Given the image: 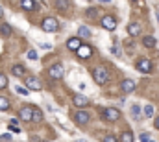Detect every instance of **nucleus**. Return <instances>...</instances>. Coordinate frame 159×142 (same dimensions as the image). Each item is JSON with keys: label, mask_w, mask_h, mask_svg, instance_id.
I'll return each instance as SVG.
<instances>
[{"label": "nucleus", "mask_w": 159, "mask_h": 142, "mask_svg": "<svg viewBox=\"0 0 159 142\" xmlns=\"http://www.w3.org/2000/svg\"><path fill=\"white\" fill-rule=\"evenodd\" d=\"M72 104L76 107H85L89 104V98H87V96H81V94H74V96H72Z\"/></svg>", "instance_id": "nucleus-11"}, {"label": "nucleus", "mask_w": 159, "mask_h": 142, "mask_svg": "<svg viewBox=\"0 0 159 142\" xmlns=\"http://www.w3.org/2000/svg\"><path fill=\"white\" fill-rule=\"evenodd\" d=\"M122 142H133V135L129 133V131H126L124 135H122V139H120Z\"/></svg>", "instance_id": "nucleus-23"}, {"label": "nucleus", "mask_w": 159, "mask_h": 142, "mask_svg": "<svg viewBox=\"0 0 159 142\" xmlns=\"http://www.w3.org/2000/svg\"><path fill=\"white\" fill-rule=\"evenodd\" d=\"M111 52H113V54H117V55H119V54H120V50H119V48H117V46H113V48H111Z\"/></svg>", "instance_id": "nucleus-32"}, {"label": "nucleus", "mask_w": 159, "mask_h": 142, "mask_svg": "<svg viewBox=\"0 0 159 142\" xmlns=\"http://www.w3.org/2000/svg\"><path fill=\"white\" fill-rule=\"evenodd\" d=\"M131 113L135 114V118H139V113H141V109H139L137 105H133V107H131Z\"/></svg>", "instance_id": "nucleus-30"}, {"label": "nucleus", "mask_w": 159, "mask_h": 142, "mask_svg": "<svg viewBox=\"0 0 159 142\" xmlns=\"http://www.w3.org/2000/svg\"><path fill=\"white\" fill-rule=\"evenodd\" d=\"M102 26H104L107 32H113V30L117 28V19L111 17V15H104V17H102Z\"/></svg>", "instance_id": "nucleus-4"}, {"label": "nucleus", "mask_w": 159, "mask_h": 142, "mask_svg": "<svg viewBox=\"0 0 159 142\" xmlns=\"http://www.w3.org/2000/svg\"><path fill=\"white\" fill-rule=\"evenodd\" d=\"M128 33H129L131 37L139 35V33H141V24H137V22H131V24L128 26Z\"/></svg>", "instance_id": "nucleus-13"}, {"label": "nucleus", "mask_w": 159, "mask_h": 142, "mask_svg": "<svg viewBox=\"0 0 159 142\" xmlns=\"http://www.w3.org/2000/svg\"><path fill=\"white\" fill-rule=\"evenodd\" d=\"M26 87H28V91H41L39 79H37V78H34V76L26 78Z\"/></svg>", "instance_id": "nucleus-8"}, {"label": "nucleus", "mask_w": 159, "mask_h": 142, "mask_svg": "<svg viewBox=\"0 0 159 142\" xmlns=\"http://www.w3.org/2000/svg\"><path fill=\"white\" fill-rule=\"evenodd\" d=\"M15 91H17V94H20V96H28V92H30V91L24 89V87H17Z\"/></svg>", "instance_id": "nucleus-24"}, {"label": "nucleus", "mask_w": 159, "mask_h": 142, "mask_svg": "<svg viewBox=\"0 0 159 142\" xmlns=\"http://www.w3.org/2000/svg\"><path fill=\"white\" fill-rule=\"evenodd\" d=\"M41 28H43L44 32H48V33H52V32H57V28H59V24H57V20H56L54 17H46V19L43 20V24H41Z\"/></svg>", "instance_id": "nucleus-1"}, {"label": "nucleus", "mask_w": 159, "mask_h": 142, "mask_svg": "<svg viewBox=\"0 0 159 142\" xmlns=\"http://www.w3.org/2000/svg\"><path fill=\"white\" fill-rule=\"evenodd\" d=\"M9 131H13V133H20V129H19L17 126H9Z\"/></svg>", "instance_id": "nucleus-31"}, {"label": "nucleus", "mask_w": 159, "mask_h": 142, "mask_svg": "<svg viewBox=\"0 0 159 142\" xmlns=\"http://www.w3.org/2000/svg\"><path fill=\"white\" fill-rule=\"evenodd\" d=\"M28 59L37 61V59H39V57H37V52H35V50H30V52H28Z\"/></svg>", "instance_id": "nucleus-28"}, {"label": "nucleus", "mask_w": 159, "mask_h": 142, "mask_svg": "<svg viewBox=\"0 0 159 142\" xmlns=\"http://www.w3.org/2000/svg\"><path fill=\"white\" fill-rule=\"evenodd\" d=\"M137 70L139 72H150L152 70V61L150 59H144V57L139 59L137 61Z\"/></svg>", "instance_id": "nucleus-7"}, {"label": "nucleus", "mask_w": 159, "mask_h": 142, "mask_svg": "<svg viewBox=\"0 0 159 142\" xmlns=\"http://www.w3.org/2000/svg\"><path fill=\"white\" fill-rule=\"evenodd\" d=\"M2 15H4V9H2V6H0V19H2Z\"/></svg>", "instance_id": "nucleus-34"}, {"label": "nucleus", "mask_w": 159, "mask_h": 142, "mask_svg": "<svg viewBox=\"0 0 159 142\" xmlns=\"http://www.w3.org/2000/svg\"><path fill=\"white\" fill-rule=\"evenodd\" d=\"M81 44H83V42L80 41L78 37H70V39L67 41V48H69V50H74V52H78Z\"/></svg>", "instance_id": "nucleus-12"}, {"label": "nucleus", "mask_w": 159, "mask_h": 142, "mask_svg": "<svg viewBox=\"0 0 159 142\" xmlns=\"http://www.w3.org/2000/svg\"><path fill=\"white\" fill-rule=\"evenodd\" d=\"M11 32H13V30H11L9 24H2V26H0V35L2 37H9L11 35Z\"/></svg>", "instance_id": "nucleus-16"}, {"label": "nucleus", "mask_w": 159, "mask_h": 142, "mask_svg": "<svg viewBox=\"0 0 159 142\" xmlns=\"http://www.w3.org/2000/svg\"><path fill=\"white\" fill-rule=\"evenodd\" d=\"M76 142H85V140H76Z\"/></svg>", "instance_id": "nucleus-35"}, {"label": "nucleus", "mask_w": 159, "mask_h": 142, "mask_svg": "<svg viewBox=\"0 0 159 142\" xmlns=\"http://www.w3.org/2000/svg\"><path fill=\"white\" fill-rule=\"evenodd\" d=\"M150 142H152V140H150Z\"/></svg>", "instance_id": "nucleus-37"}, {"label": "nucleus", "mask_w": 159, "mask_h": 142, "mask_svg": "<svg viewBox=\"0 0 159 142\" xmlns=\"http://www.w3.org/2000/svg\"><path fill=\"white\" fill-rule=\"evenodd\" d=\"M139 139H141V142H150V135H148V133H143Z\"/></svg>", "instance_id": "nucleus-29"}, {"label": "nucleus", "mask_w": 159, "mask_h": 142, "mask_svg": "<svg viewBox=\"0 0 159 142\" xmlns=\"http://www.w3.org/2000/svg\"><path fill=\"white\" fill-rule=\"evenodd\" d=\"M35 6H37V4H35V2H32V0H22V2H20V7H22V9H26V11L34 9Z\"/></svg>", "instance_id": "nucleus-17"}, {"label": "nucleus", "mask_w": 159, "mask_h": 142, "mask_svg": "<svg viewBox=\"0 0 159 142\" xmlns=\"http://www.w3.org/2000/svg\"><path fill=\"white\" fill-rule=\"evenodd\" d=\"M78 33H80V37H83V39H89V37H91V30H89L87 26H80Z\"/></svg>", "instance_id": "nucleus-18"}, {"label": "nucleus", "mask_w": 159, "mask_h": 142, "mask_svg": "<svg viewBox=\"0 0 159 142\" xmlns=\"http://www.w3.org/2000/svg\"><path fill=\"white\" fill-rule=\"evenodd\" d=\"M93 78H94V81L98 83V85H104L106 81H107V72H106V69H94L93 70Z\"/></svg>", "instance_id": "nucleus-3"}, {"label": "nucleus", "mask_w": 159, "mask_h": 142, "mask_svg": "<svg viewBox=\"0 0 159 142\" xmlns=\"http://www.w3.org/2000/svg\"><path fill=\"white\" fill-rule=\"evenodd\" d=\"M56 6L61 7V9H67V7L70 6V2H63V0H59V2H56Z\"/></svg>", "instance_id": "nucleus-27"}, {"label": "nucleus", "mask_w": 159, "mask_h": 142, "mask_svg": "<svg viewBox=\"0 0 159 142\" xmlns=\"http://www.w3.org/2000/svg\"><path fill=\"white\" fill-rule=\"evenodd\" d=\"M157 20H159V13H157Z\"/></svg>", "instance_id": "nucleus-36"}, {"label": "nucleus", "mask_w": 159, "mask_h": 142, "mask_svg": "<svg viewBox=\"0 0 159 142\" xmlns=\"http://www.w3.org/2000/svg\"><path fill=\"white\" fill-rule=\"evenodd\" d=\"M109 122H115V120H119L120 118V111L119 109H115V107H107V109H104V113H102Z\"/></svg>", "instance_id": "nucleus-5"}, {"label": "nucleus", "mask_w": 159, "mask_h": 142, "mask_svg": "<svg viewBox=\"0 0 159 142\" xmlns=\"http://www.w3.org/2000/svg\"><path fill=\"white\" fill-rule=\"evenodd\" d=\"M7 109H9V100L0 96V111H7Z\"/></svg>", "instance_id": "nucleus-19"}, {"label": "nucleus", "mask_w": 159, "mask_h": 142, "mask_svg": "<svg viewBox=\"0 0 159 142\" xmlns=\"http://www.w3.org/2000/svg\"><path fill=\"white\" fill-rule=\"evenodd\" d=\"M63 65L61 63H56V65H52L50 69H48V76L52 78V79H61L63 78Z\"/></svg>", "instance_id": "nucleus-2"}, {"label": "nucleus", "mask_w": 159, "mask_h": 142, "mask_svg": "<svg viewBox=\"0 0 159 142\" xmlns=\"http://www.w3.org/2000/svg\"><path fill=\"white\" fill-rule=\"evenodd\" d=\"M11 72H13V76H22V74H24V67H22V65H15V67L11 69Z\"/></svg>", "instance_id": "nucleus-20"}, {"label": "nucleus", "mask_w": 159, "mask_h": 142, "mask_svg": "<svg viewBox=\"0 0 159 142\" xmlns=\"http://www.w3.org/2000/svg\"><path fill=\"white\" fill-rule=\"evenodd\" d=\"M154 126H156V127H157V129H159V116H157V118H156V124H154Z\"/></svg>", "instance_id": "nucleus-33"}, {"label": "nucleus", "mask_w": 159, "mask_h": 142, "mask_svg": "<svg viewBox=\"0 0 159 142\" xmlns=\"http://www.w3.org/2000/svg\"><path fill=\"white\" fill-rule=\"evenodd\" d=\"M143 44H144L146 48H154V46H156V39H154L152 35H146L144 39H143Z\"/></svg>", "instance_id": "nucleus-15"}, {"label": "nucleus", "mask_w": 159, "mask_h": 142, "mask_svg": "<svg viewBox=\"0 0 159 142\" xmlns=\"http://www.w3.org/2000/svg\"><path fill=\"white\" fill-rule=\"evenodd\" d=\"M74 120H76V124H80V126H85L89 122V114L85 111H76L74 113Z\"/></svg>", "instance_id": "nucleus-9"}, {"label": "nucleus", "mask_w": 159, "mask_h": 142, "mask_svg": "<svg viewBox=\"0 0 159 142\" xmlns=\"http://www.w3.org/2000/svg\"><path fill=\"white\" fill-rule=\"evenodd\" d=\"M76 54H78L80 59H87V57H91L93 48H91V46H87V44H81V46H80V50L76 52Z\"/></svg>", "instance_id": "nucleus-10"}, {"label": "nucleus", "mask_w": 159, "mask_h": 142, "mask_svg": "<svg viewBox=\"0 0 159 142\" xmlns=\"http://www.w3.org/2000/svg\"><path fill=\"white\" fill-rule=\"evenodd\" d=\"M7 87V76L6 74H0V91Z\"/></svg>", "instance_id": "nucleus-22"}, {"label": "nucleus", "mask_w": 159, "mask_h": 142, "mask_svg": "<svg viewBox=\"0 0 159 142\" xmlns=\"http://www.w3.org/2000/svg\"><path fill=\"white\" fill-rule=\"evenodd\" d=\"M19 116H20V120H24V122H32L34 107H22V109L19 111Z\"/></svg>", "instance_id": "nucleus-6"}, {"label": "nucleus", "mask_w": 159, "mask_h": 142, "mask_svg": "<svg viewBox=\"0 0 159 142\" xmlns=\"http://www.w3.org/2000/svg\"><path fill=\"white\" fill-rule=\"evenodd\" d=\"M143 111H144V114H146V116H152V114H154V107H152V105H144Z\"/></svg>", "instance_id": "nucleus-26"}, {"label": "nucleus", "mask_w": 159, "mask_h": 142, "mask_svg": "<svg viewBox=\"0 0 159 142\" xmlns=\"http://www.w3.org/2000/svg\"><path fill=\"white\" fill-rule=\"evenodd\" d=\"M32 120H34V122H41V120H43V113H41L39 109H34V116H32Z\"/></svg>", "instance_id": "nucleus-21"}, {"label": "nucleus", "mask_w": 159, "mask_h": 142, "mask_svg": "<svg viewBox=\"0 0 159 142\" xmlns=\"http://www.w3.org/2000/svg\"><path fill=\"white\" fill-rule=\"evenodd\" d=\"M120 87H122V91H124V92H131V91L135 89V81H131V79H124Z\"/></svg>", "instance_id": "nucleus-14"}, {"label": "nucleus", "mask_w": 159, "mask_h": 142, "mask_svg": "<svg viewBox=\"0 0 159 142\" xmlns=\"http://www.w3.org/2000/svg\"><path fill=\"white\" fill-rule=\"evenodd\" d=\"M102 142H119V139L113 137V135H106V137L102 139Z\"/></svg>", "instance_id": "nucleus-25"}]
</instances>
